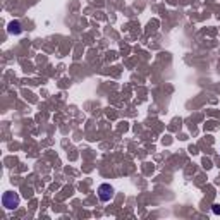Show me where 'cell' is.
Masks as SVG:
<instances>
[{
  "mask_svg": "<svg viewBox=\"0 0 220 220\" xmlns=\"http://www.w3.org/2000/svg\"><path fill=\"white\" fill-rule=\"evenodd\" d=\"M9 33H12V34L21 33V22L19 21H12V22L9 24Z\"/></svg>",
  "mask_w": 220,
  "mask_h": 220,
  "instance_id": "3",
  "label": "cell"
},
{
  "mask_svg": "<svg viewBox=\"0 0 220 220\" xmlns=\"http://www.w3.org/2000/svg\"><path fill=\"white\" fill-rule=\"evenodd\" d=\"M213 213H220V206H219V205L213 206Z\"/></svg>",
  "mask_w": 220,
  "mask_h": 220,
  "instance_id": "4",
  "label": "cell"
},
{
  "mask_svg": "<svg viewBox=\"0 0 220 220\" xmlns=\"http://www.w3.org/2000/svg\"><path fill=\"white\" fill-rule=\"evenodd\" d=\"M98 196L102 201H110L112 196H114V187L110 184H102L98 187Z\"/></svg>",
  "mask_w": 220,
  "mask_h": 220,
  "instance_id": "2",
  "label": "cell"
},
{
  "mask_svg": "<svg viewBox=\"0 0 220 220\" xmlns=\"http://www.w3.org/2000/svg\"><path fill=\"white\" fill-rule=\"evenodd\" d=\"M2 203H4V206H5L7 210H12V208H16V206L19 205V196L9 191V192H5V194H4Z\"/></svg>",
  "mask_w": 220,
  "mask_h": 220,
  "instance_id": "1",
  "label": "cell"
}]
</instances>
